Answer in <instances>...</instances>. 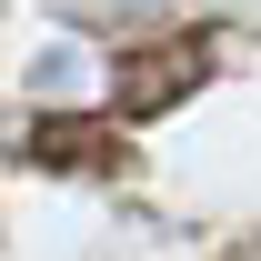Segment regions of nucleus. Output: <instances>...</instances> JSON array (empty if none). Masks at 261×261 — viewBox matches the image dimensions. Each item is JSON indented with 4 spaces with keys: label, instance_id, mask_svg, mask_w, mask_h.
<instances>
[{
    "label": "nucleus",
    "instance_id": "f257e3e1",
    "mask_svg": "<svg viewBox=\"0 0 261 261\" xmlns=\"http://www.w3.org/2000/svg\"><path fill=\"white\" fill-rule=\"evenodd\" d=\"M201 81H211V40H201V31L161 40V50H141V61L121 70V121H161V111H181Z\"/></svg>",
    "mask_w": 261,
    "mask_h": 261
},
{
    "label": "nucleus",
    "instance_id": "f03ea898",
    "mask_svg": "<svg viewBox=\"0 0 261 261\" xmlns=\"http://www.w3.org/2000/svg\"><path fill=\"white\" fill-rule=\"evenodd\" d=\"M20 151H31L40 171H100L121 141H111L100 121H31V141H20Z\"/></svg>",
    "mask_w": 261,
    "mask_h": 261
}]
</instances>
